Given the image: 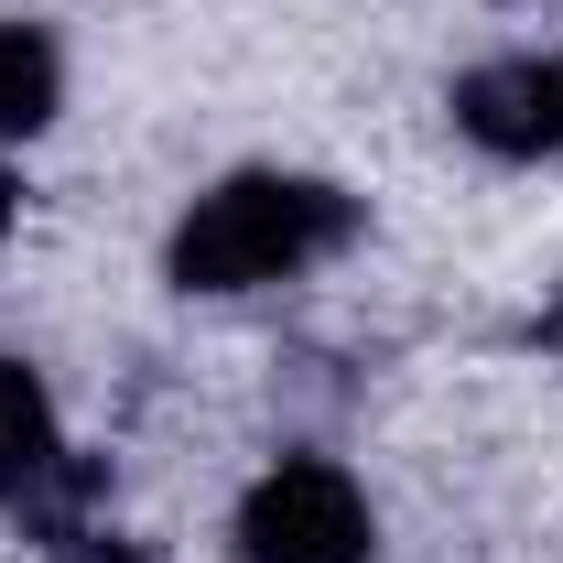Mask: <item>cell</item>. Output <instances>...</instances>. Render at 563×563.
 <instances>
[{
    "instance_id": "2",
    "label": "cell",
    "mask_w": 563,
    "mask_h": 563,
    "mask_svg": "<svg viewBox=\"0 0 563 563\" xmlns=\"http://www.w3.org/2000/svg\"><path fill=\"white\" fill-rule=\"evenodd\" d=\"M228 542H239V563H368L379 520H368V488L336 455H272L239 488Z\"/></svg>"
},
{
    "instance_id": "8",
    "label": "cell",
    "mask_w": 563,
    "mask_h": 563,
    "mask_svg": "<svg viewBox=\"0 0 563 563\" xmlns=\"http://www.w3.org/2000/svg\"><path fill=\"white\" fill-rule=\"evenodd\" d=\"M11 228H22V174L0 163V239H11Z\"/></svg>"
},
{
    "instance_id": "4",
    "label": "cell",
    "mask_w": 563,
    "mask_h": 563,
    "mask_svg": "<svg viewBox=\"0 0 563 563\" xmlns=\"http://www.w3.org/2000/svg\"><path fill=\"white\" fill-rule=\"evenodd\" d=\"M66 466V422H55V390L22 368V357H0V509H22V498L44 488Z\"/></svg>"
},
{
    "instance_id": "7",
    "label": "cell",
    "mask_w": 563,
    "mask_h": 563,
    "mask_svg": "<svg viewBox=\"0 0 563 563\" xmlns=\"http://www.w3.org/2000/svg\"><path fill=\"white\" fill-rule=\"evenodd\" d=\"M531 336H542V357H553V368H563V292H553V303H542V325H531Z\"/></svg>"
},
{
    "instance_id": "6",
    "label": "cell",
    "mask_w": 563,
    "mask_h": 563,
    "mask_svg": "<svg viewBox=\"0 0 563 563\" xmlns=\"http://www.w3.org/2000/svg\"><path fill=\"white\" fill-rule=\"evenodd\" d=\"M44 563H141V542H120L109 520H87V531H66V542H44Z\"/></svg>"
},
{
    "instance_id": "5",
    "label": "cell",
    "mask_w": 563,
    "mask_h": 563,
    "mask_svg": "<svg viewBox=\"0 0 563 563\" xmlns=\"http://www.w3.org/2000/svg\"><path fill=\"white\" fill-rule=\"evenodd\" d=\"M55 109H66V55H55V33L0 11V141H33Z\"/></svg>"
},
{
    "instance_id": "3",
    "label": "cell",
    "mask_w": 563,
    "mask_h": 563,
    "mask_svg": "<svg viewBox=\"0 0 563 563\" xmlns=\"http://www.w3.org/2000/svg\"><path fill=\"white\" fill-rule=\"evenodd\" d=\"M455 131L488 163H553L563 152V55H488L444 87Z\"/></svg>"
},
{
    "instance_id": "1",
    "label": "cell",
    "mask_w": 563,
    "mask_h": 563,
    "mask_svg": "<svg viewBox=\"0 0 563 563\" xmlns=\"http://www.w3.org/2000/svg\"><path fill=\"white\" fill-rule=\"evenodd\" d=\"M368 207L325 174H282V163H250V174H217L196 207L174 217L163 239V282L174 292H261V282H303L314 261H336Z\"/></svg>"
}]
</instances>
